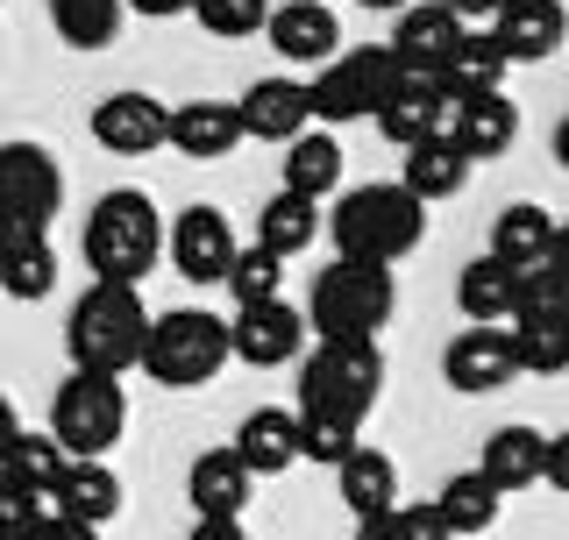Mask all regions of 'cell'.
Instances as JSON below:
<instances>
[{"instance_id":"6da1fadb","label":"cell","mask_w":569,"mask_h":540,"mask_svg":"<svg viewBox=\"0 0 569 540\" xmlns=\"http://www.w3.org/2000/svg\"><path fill=\"white\" fill-rule=\"evenodd\" d=\"M142 334H150V306H142L136 284H86L64 313V349L71 370L86 377H121L136 370Z\"/></svg>"},{"instance_id":"7a4b0ae2","label":"cell","mask_w":569,"mask_h":540,"mask_svg":"<svg viewBox=\"0 0 569 540\" xmlns=\"http://www.w3.org/2000/svg\"><path fill=\"white\" fill-rule=\"evenodd\" d=\"M86 270H93V284H136L142 270L164 257V213H157L150 192L136 186H114L100 192L93 213H86Z\"/></svg>"},{"instance_id":"3957f363","label":"cell","mask_w":569,"mask_h":540,"mask_svg":"<svg viewBox=\"0 0 569 540\" xmlns=\"http://www.w3.org/2000/svg\"><path fill=\"white\" fill-rule=\"evenodd\" d=\"M378 391H385L378 341H320L307 363H299V420H335V427L363 434Z\"/></svg>"},{"instance_id":"277c9868","label":"cell","mask_w":569,"mask_h":540,"mask_svg":"<svg viewBox=\"0 0 569 540\" xmlns=\"http://www.w3.org/2000/svg\"><path fill=\"white\" fill-rule=\"evenodd\" d=\"M335 236V249H342L349 263H378L391 270L399 257H413L420 236H427V207L406 200L399 186H356L342 192V207H335V221H320Z\"/></svg>"},{"instance_id":"5b68a950","label":"cell","mask_w":569,"mask_h":540,"mask_svg":"<svg viewBox=\"0 0 569 540\" xmlns=\"http://www.w3.org/2000/svg\"><path fill=\"white\" fill-rule=\"evenodd\" d=\"M391 306H399L391 270L335 257L313 278V299H307V313H299V320H307V334H320V341H378V328L391 320Z\"/></svg>"},{"instance_id":"8992f818","label":"cell","mask_w":569,"mask_h":540,"mask_svg":"<svg viewBox=\"0 0 569 540\" xmlns=\"http://www.w3.org/2000/svg\"><path fill=\"white\" fill-rule=\"evenodd\" d=\"M142 370L164 391H192L207 384L213 370L228 363V320L200 313V306H178V313H150V334H142Z\"/></svg>"},{"instance_id":"52a82bcc","label":"cell","mask_w":569,"mask_h":540,"mask_svg":"<svg viewBox=\"0 0 569 540\" xmlns=\"http://www.w3.org/2000/svg\"><path fill=\"white\" fill-rule=\"evenodd\" d=\"M121 427H129V391H121V377L71 370L64 384L50 391V427L43 434L64 448V462H100L107 448L121 441Z\"/></svg>"},{"instance_id":"ba28073f","label":"cell","mask_w":569,"mask_h":540,"mask_svg":"<svg viewBox=\"0 0 569 540\" xmlns=\"http://www.w3.org/2000/svg\"><path fill=\"white\" fill-rule=\"evenodd\" d=\"M391 86H399V64L385 58V43H349L307 79V107L313 121H370Z\"/></svg>"},{"instance_id":"9c48e42d","label":"cell","mask_w":569,"mask_h":540,"mask_svg":"<svg viewBox=\"0 0 569 540\" xmlns=\"http://www.w3.org/2000/svg\"><path fill=\"white\" fill-rule=\"evenodd\" d=\"M64 207V171L43 142H0V221L50 228Z\"/></svg>"},{"instance_id":"30bf717a","label":"cell","mask_w":569,"mask_h":540,"mask_svg":"<svg viewBox=\"0 0 569 540\" xmlns=\"http://www.w3.org/2000/svg\"><path fill=\"white\" fill-rule=\"evenodd\" d=\"M299 349H307V320H299L292 299L242 306V313L228 320V356L249 363V370H278V363H292Z\"/></svg>"},{"instance_id":"8fae6325","label":"cell","mask_w":569,"mask_h":540,"mask_svg":"<svg viewBox=\"0 0 569 540\" xmlns=\"http://www.w3.org/2000/svg\"><path fill=\"white\" fill-rule=\"evenodd\" d=\"M462 29L449 8H435V0H413V8H399V36L385 43V58L399 64V79H441V64H449V50L462 43Z\"/></svg>"},{"instance_id":"7c38bea8","label":"cell","mask_w":569,"mask_h":540,"mask_svg":"<svg viewBox=\"0 0 569 540\" xmlns=\"http://www.w3.org/2000/svg\"><path fill=\"white\" fill-rule=\"evenodd\" d=\"M164 249H171L178 278H192V284H221V278H228V257H236L242 242L228 236V213H221V207H186V213L171 221Z\"/></svg>"},{"instance_id":"4fadbf2b","label":"cell","mask_w":569,"mask_h":540,"mask_svg":"<svg viewBox=\"0 0 569 540\" xmlns=\"http://www.w3.org/2000/svg\"><path fill=\"white\" fill-rule=\"evenodd\" d=\"M236 121H242V142H292L307 136L313 107H307V79H284V71H271V79H257L249 93L236 100Z\"/></svg>"},{"instance_id":"5bb4252c","label":"cell","mask_w":569,"mask_h":540,"mask_svg":"<svg viewBox=\"0 0 569 540\" xmlns=\"http://www.w3.org/2000/svg\"><path fill=\"white\" fill-rule=\"evenodd\" d=\"M562 36H569L562 0H506V8L491 14V43L506 50V64H541V58H556Z\"/></svg>"},{"instance_id":"9a60e30c","label":"cell","mask_w":569,"mask_h":540,"mask_svg":"<svg viewBox=\"0 0 569 540\" xmlns=\"http://www.w3.org/2000/svg\"><path fill=\"white\" fill-rule=\"evenodd\" d=\"M370 121H378V136L391 142V150H413V142L449 136V93H441L435 79H399Z\"/></svg>"},{"instance_id":"2e32d148","label":"cell","mask_w":569,"mask_h":540,"mask_svg":"<svg viewBox=\"0 0 569 540\" xmlns=\"http://www.w3.org/2000/svg\"><path fill=\"white\" fill-rule=\"evenodd\" d=\"M441 370H449L456 391H470V399H485V391H506L520 363H512V334L506 328H462L449 341V356H441Z\"/></svg>"},{"instance_id":"e0dca14e","label":"cell","mask_w":569,"mask_h":540,"mask_svg":"<svg viewBox=\"0 0 569 540\" xmlns=\"http://www.w3.org/2000/svg\"><path fill=\"white\" fill-rule=\"evenodd\" d=\"M164 114L171 107L150 93H107L93 107V142L114 157H150V150H164Z\"/></svg>"},{"instance_id":"ac0fdd59","label":"cell","mask_w":569,"mask_h":540,"mask_svg":"<svg viewBox=\"0 0 569 540\" xmlns=\"http://www.w3.org/2000/svg\"><path fill=\"white\" fill-rule=\"evenodd\" d=\"M0 292H8V299H22V306L58 292V249H50L43 228L0 221Z\"/></svg>"},{"instance_id":"d6986e66","label":"cell","mask_w":569,"mask_h":540,"mask_svg":"<svg viewBox=\"0 0 569 540\" xmlns=\"http://www.w3.org/2000/svg\"><path fill=\"white\" fill-rule=\"evenodd\" d=\"M263 36H271V50L284 64H328L342 50V29H335V14L320 0H284V8H271L263 14Z\"/></svg>"},{"instance_id":"ffe728a7","label":"cell","mask_w":569,"mask_h":540,"mask_svg":"<svg viewBox=\"0 0 569 540\" xmlns=\"http://www.w3.org/2000/svg\"><path fill=\"white\" fill-rule=\"evenodd\" d=\"M228 456H236L249 477H284V470L299 462V412H284V406H257V412H249V420L236 427Z\"/></svg>"},{"instance_id":"44dd1931","label":"cell","mask_w":569,"mask_h":540,"mask_svg":"<svg viewBox=\"0 0 569 540\" xmlns=\"http://www.w3.org/2000/svg\"><path fill=\"white\" fill-rule=\"evenodd\" d=\"M512 136H520V107L506 93H470V100H449V142L462 157H498L512 150Z\"/></svg>"},{"instance_id":"7402d4cb","label":"cell","mask_w":569,"mask_h":540,"mask_svg":"<svg viewBox=\"0 0 569 540\" xmlns=\"http://www.w3.org/2000/svg\"><path fill=\"white\" fill-rule=\"evenodd\" d=\"M556 242H562V221H556L548 207L520 200V207H498V221H491V249H485V257H491V263H506V270H533Z\"/></svg>"},{"instance_id":"603a6c76","label":"cell","mask_w":569,"mask_h":540,"mask_svg":"<svg viewBox=\"0 0 569 540\" xmlns=\"http://www.w3.org/2000/svg\"><path fill=\"white\" fill-rule=\"evenodd\" d=\"M164 142L186 150V157H200V164H213V157H228L242 142V121H236L228 100H186V107L164 114Z\"/></svg>"},{"instance_id":"cb8c5ba5","label":"cell","mask_w":569,"mask_h":540,"mask_svg":"<svg viewBox=\"0 0 569 540\" xmlns=\"http://www.w3.org/2000/svg\"><path fill=\"white\" fill-rule=\"evenodd\" d=\"M541 462H548V434L541 427H498V434L485 441V462H477V477L491 483L498 498H512V491H527V483H541Z\"/></svg>"},{"instance_id":"d4e9b609","label":"cell","mask_w":569,"mask_h":540,"mask_svg":"<svg viewBox=\"0 0 569 540\" xmlns=\"http://www.w3.org/2000/svg\"><path fill=\"white\" fill-rule=\"evenodd\" d=\"M50 512L100 533L107 519H121V477L107 470V462H71V470L58 477V491H50Z\"/></svg>"},{"instance_id":"484cf974","label":"cell","mask_w":569,"mask_h":540,"mask_svg":"<svg viewBox=\"0 0 569 540\" xmlns=\"http://www.w3.org/2000/svg\"><path fill=\"white\" fill-rule=\"evenodd\" d=\"M462 186H470V157H462L449 136L413 142V150H406V171H399V192H406V200L435 207V200H456Z\"/></svg>"},{"instance_id":"4316f807","label":"cell","mask_w":569,"mask_h":540,"mask_svg":"<svg viewBox=\"0 0 569 540\" xmlns=\"http://www.w3.org/2000/svg\"><path fill=\"white\" fill-rule=\"evenodd\" d=\"M249 477L228 448H207L200 462H192V477H186V498H192V512L200 519H242V506H249Z\"/></svg>"},{"instance_id":"83f0119b","label":"cell","mask_w":569,"mask_h":540,"mask_svg":"<svg viewBox=\"0 0 569 540\" xmlns=\"http://www.w3.org/2000/svg\"><path fill=\"white\" fill-rule=\"evenodd\" d=\"M335 483H342V506L356 519H378L399 506V470H391L385 448H349L342 462H335Z\"/></svg>"},{"instance_id":"f1b7e54d","label":"cell","mask_w":569,"mask_h":540,"mask_svg":"<svg viewBox=\"0 0 569 540\" xmlns=\"http://www.w3.org/2000/svg\"><path fill=\"white\" fill-rule=\"evenodd\" d=\"M278 192H292V200H328V192H342V142L335 136H292L284 142V186Z\"/></svg>"},{"instance_id":"f546056e","label":"cell","mask_w":569,"mask_h":540,"mask_svg":"<svg viewBox=\"0 0 569 540\" xmlns=\"http://www.w3.org/2000/svg\"><path fill=\"white\" fill-rule=\"evenodd\" d=\"M512 284H520V270H506V263H491V257L462 263L456 270L462 320H470V328H506V320H512Z\"/></svg>"},{"instance_id":"4dcf8cb0","label":"cell","mask_w":569,"mask_h":540,"mask_svg":"<svg viewBox=\"0 0 569 540\" xmlns=\"http://www.w3.org/2000/svg\"><path fill=\"white\" fill-rule=\"evenodd\" d=\"M498 79H506V50L491 43V29H462V43L449 50L435 86L449 100H470V93H498Z\"/></svg>"},{"instance_id":"1f68e13d","label":"cell","mask_w":569,"mask_h":540,"mask_svg":"<svg viewBox=\"0 0 569 540\" xmlns=\"http://www.w3.org/2000/svg\"><path fill=\"white\" fill-rule=\"evenodd\" d=\"M512 320H569V242H556L512 284Z\"/></svg>"},{"instance_id":"d6a6232c","label":"cell","mask_w":569,"mask_h":540,"mask_svg":"<svg viewBox=\"0 0 569 540\" xmlns=\"http://www.w3.org/2000/svg\"><path fill=\"white\" fill-rule=\"evenodd\" d=\"M435 512H441V527H449V540H456V533H485V527H498L506 498H498V491H491V483L477 477V470H456L449 483H441Z\"/></svg>"},{"instance_id":"836d02e7","label":"cell","mask_w":569,"mask_h":540,"mask_svg":"<svg viewBox=\"0 0 569 540\" xmlns=\"http://www.w3.org/2000/svg\"><path fill=\"white\" fill-rule=\"evenodd\" d=\"M320 236V207L313 200H292V192H271V207H263V221H257V249H271V257H299Z\"/></svg>"},{"instance_id":"e575fe53","label":"cell","mask_w":569,"mask_h":540,"mask_svg":"<svg viewBox=\"0 0 569 540\" xmlns=\"http://www.w3.org/2000/svg\"><path fill=\"white\" fill-rule=\"evenodd\" d=\"M50 22L71 50H107L129 14H121V0H50Z\"/></svg>"},{"instance_id":"d590c367","label":"cell","mask_w":569,"mask_h":540,"mask_svg":"<svg viewBox=\"0 0 569 540\" xmlns=\"http://www.w3.org/2000/svg\"><path fill=\"white\" fill-rule=\"evenodd\" d=\"M0 470H8L14 483H29V491L50 506V491H58V477L71 470V462H64V448L50 441V434H29V427H22V434H14V448L0 456Z\"/></svg>"},{"instance_id":"8d00e7d4","label":"cell","mask_w":569,"mask_h":540,"mask_svg":"<svg viewBox=\"0 0 569 540\" xmlns=\"http://www.w3.org/2000/svg\"><path fill=\"white\" fill-rule=\"evenodd\" d=\"M512 363L533 377H556L569 370V320H512Z\"/></svg>"},{"instance_id":"74e56055","label":"cell","mask_w":569,"mask_h":540,"mask_svg":"<svg viewBox=\"0 0 569 540\" xmlns=\"http://www.w3.org/2000/svg\"><path fill=\"white\" fill-rule=\"evenodd\" d=\"M228 292H236V306H263V299H284V263L271 257V249H236L228 257Z\"/></svg>"},{"instance_id":"f35d334b","label":"cell","mask_w":569,"mask_h":540,"mask_svg":"<svg viewBox=\"0 0 569 540\" xmlns=\"http://www.w3.org/2000/svg\"><path fill=\"white\" fill-rule=\"evenodd\" d=\"M192 14H200L207 36L236 43V36H263V14H271V0H192Z\"/></svg>"},{"instance_id":"ab89813d","label":"cell","mask_w":569,"mask_h":540,"mask_svg":"<svg viewBox=\"0 0 569 540\" xmlns=\"http://www.w3.org/2000/svg\"><path fill=\"white\" fill-rule=\"evenodd\" d=\"M43 512H50V506L29 491V483H14L8 470H0V540H29Z\"/></svg>"},{"instance_id":"60d3db41","label":"cell","mask_w":569,"mask_h":540,"mask_svg":"<svg viewBox=\"0 0 569 540\" xmlns=\"http://www.w3.org/2000/svg\"><path fill=\"white\" fill-rule=\"evenodd\" d=\"M349 448H363L356 441V427H335V420H299V462H342Z\"/></svg>"},{"instance_id":"b9f144b4","label":"cell","mask_w":569,"mask_h":540,"mask_svg":"<svg viewBox=\"0 0 569 540\" xmlns=\"http://www.w3.org/2000/svg\"><path fill=\"white\" fill-rule=\"evenodd\" d=\"M391 533L399 540H449V527H441L435 506H391Z\"/></svg>"},{"instance_id":"7bdbcfd3","label":"cell","mask_w":569,"mask_h":540,"mask_svg":"<svg viewBox=\"0 0 569 540\" xmlns=\"http://www.w3.org/2000/svg\"><path fill=\"white\" fill-rule=\"evenodd\" d=\"M29 540H100V533H93V527H79V519H58V512H43Z\"/></svg>"},{"instance_id":"ee69618b","label":"cell","mask_w":569,"mask_h":540,"mask_svg":"<svg viewBox=\"0 0 569 540\" xmlns=\"http://www.w3.org/2000/svg\"><path fill=\"white\" fill-rule=\"evenodd\" d=\"M121 14H150V22H171V14H192V0H121Z\"/></svg>"},{"instance_id":"f6af8a7d","label":"cell","mask_w":569,"mask_h":540,"mask_svg":"<svg viewBox=\"0 0 569 540\" xmlns=\"http://www.w3.org/2000/svg\"><path fill=\"white\" fill-rule=\"evenodd\" d=\"M186 540H249V533H242V519H200Z\"/></svg>"},{"instance_id":"bcb514c9","label":"cell","mask_w":569,"mask_h":540,"mask_svg":"<svg viewBox=\"0 0 569 540\" xmlns=\"http://www.w3.org/2000/svg\"><path fill=\"white\" fill-rule=\"evenodd\" d=\"M14 434H22V412H14V399H8V391H0V456H8V448H14Z\"/></svg>"},{"instance_id":"7dc6e473","label":"cell","mask_w":569,"mask_h":540,"mask_svg":"<svg viewBox=\"0 0 569 540\" xmlns=\"http://www.w3.org/2000/svg\"><path fill=\"white\" fill-rule=\"evenodd\" d=\"M435 8H449L456 22H470V14H498V0H435Z\"/></svg>"},{"instance_id":"c3c4849f","label":"cell","mask_w":569,"mask_h":540,"mask_svg":"<svg viewBox=\"0 0 569 540\" xmlns=\"http://www.w3.org/2000/svg\"><path fill=\"white\" fill-rule=\"evenodd\" d=\"M356 540H399V533H391V512H378V519H356Z\"/></svg>"},{"instance_id":"681fc988","label":"cell","mask_w":569,"mask_h":540,"mask_svg":"<svg viewBox=\"0 0 569 540\" xmlns=\"http://www.w3.org/2000/svg\"><path fill=\"white\" fill-rule=\"evenodd\" d=\"M356 8H378V14H399L406 0H356Z\"/></svg>"},{"instance_id":"f907efd6","label":"cell","mask_w":569,"mask_h":540,"mask_svg":"<svg viewBox=\"0 0 569 540\" xmlns=\"http://www.w3.org/2000/svg\"><path fill=\"white\" fill-rule=\"evenodd\" d=\"M498 8H506V0H498Z\"/></svg>"}]
</instances>
